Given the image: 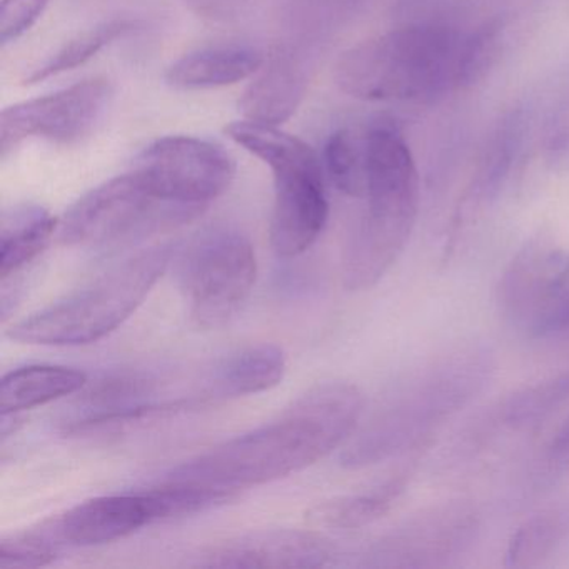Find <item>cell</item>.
Here are the masks:
<instances>
[{"mask_svg":"<svg viewBox=\"0 0 569 569\" xmlns=\"http://www.w3.org/2000/svg\"><path fill=\"white\" fill-rule=\"evenodd\" d=\"M365 396L348 382H325L299 396L274 421L176 468L168 478L239 495L321 461L358 428Z\"/></svg>","mask_w":569,"mask_h":569,"instance_id":"obj_1","label":"cell"},{"mask_svg":"<svg viewBox=\"0 0 569 569\" xmlns=\"http://www.w3.org/2000/svg\"><path fill=\"white\" fill-rule=\"evenodd\" d=\"M61 546L51 521L44 522L41 528L29 529L0 541V568L31 569L52 565Z\"/></svg>","mask_w":569,"mask_h":569,"instance_id":"obj_26","label":"cell"},{"mask_svg":"<svg viewBox=\"0 0 569 569\" xmlns=\"http://www.w3.org/2000/svg\"><path fill=\"white\" fill-rule=\"evenodd\" d=\"M332 548L325 538L298 529L246 532L211 546L196 566L228 569H311L329 565Z\"/></svg>","mask_w":569,"mask_h":569,"instance_id":"obj_13","label":"cell"},{"mask_svg":"<svg viewBox=\"0 0 569 569\" xmlns=\"http://www.w3.org/2000/svg\"><path fill=\"white\" fill-rule=\"evenodd\" d=\"M305 68L288 49L266 58L239 108L249 121L278 126L291 118L306 92Z\"/></svg>","mask_w":569,"mask_h":569,"instance_id":"obj_15","label":"cell"},{"mask_svg":"<svg viewBox=\"0 0 569 569\" xmlns=\"http://www.w3.org/2000/svg\"><path fill=\"white\" fill-rule=\"evenodd\" d=\"M236 144L264 161L274 179L272 206V249L282 258L308 251L328 221L325 172L311 146L278 126L236 121L226 128Z\"/></svg>","mask_w":569,"mask_h":569,"instance_id":"obj_5","label":"cell"},{"mask_svg":"<svg viewBox=\"0 0 569 569\" xmlns=\"http://www.w3.org/2000/svg\"><path fill=\"white\" fill-rule=\"evenodd\" d=\"M132 172L161 201L201 214L221 198L236 176L231 156L204 139H158L136 158Z\"/></svg>","mask_w":569,"mask_h":569,"instance_id":"obj_9","label":"cell"},{"mask_svg":"<svg viewBox=\"0 0 569 569\" xmlns=\"http://www.w3.org/2000/svg\"><path fill=\"white\" fill-rule=\"evenodd\" d=\"M466 36L441 24L395 29L341 56L335 82L371 102H435L461 89Z\"/></svg>","mask_w":569,"mask_h":569,"instance_id":"obj_2","label":"cell"},{"mask_svg":"<svg viewBox=\"0 0 569 569\" xmlns=\"http://www.w3.org/2000/svg\"><path fill=\"white\" fill-rule=\"evenodd\" d=\"M132 24L129 21H111L98 26L91 31L82 32L78 38L59 49L44 64L36 68L26 78V84H38L46 79L54 78L62 72L72 71L79 66L86 64L89 59L94 58L106 46L111 44L116 39L121 38L126 32L131 31Z\"/></svg>","mask_w":569,"mask_h":569,"instance_id":"obj_25","label":"cell"},{"mask_svg":"<svg viewBox=\"0 0 569 569\" xmlns=\"http://www.w3.org/2000/svg\"><path fill=\"white\" fill-rule=\"evenodd\" d=\"M365 216L352 234L342 279L349 291H368L396 264L418 219L419 178L405 139L388 126L366 129Z\"/></svg>","mask_w":569,"mask_h":569,"instance_id":"obj_3","label":"cell"},{"mask_svg":"<svg viewBox=\"0 0 569 569\" xmlns=\"http://www.w3.org/2000/svg\"><path fill=\"white\" fill-rule=\"evenodd\" d=\"M568 288V252L548 241H532L506 268L498 301L512 326L538 336Z\"/></svg>","mask_w":569,"mask_h":569,"instance_id":"obj_11","label":"cell"},{"mask_svg":"<svg viewBox=\"0 0 569 569\" xmlns=\"http://www.w3.org/2000/svg\"><path fill=\"white\" fill-rule=\"evenodd\" d=\"M405 488L406 479L398 476L372 491L319 502L306 512V521L312 528L326 529H358L372 525L391 511Z\"/></svg>","mask_w":569,"mask_h":569,"instance_id":"obj_21","label":"cell"},{"mask_svg":"<svg viewBox=\"0 0 569 569\" xmlns=\"http://www.w3.org/2000/svg\"><path fill=\"white\" fill-rule=\"evenodd\" d=\"M171 246L132 256L81 291L16 322L12 341L34 346L91 345L124 325L171 264Z\"/></svg>","mask_w":569,"mask_h":569,"instance_id":"obj_4","label":"cell"},{"mask_svg":"<svg viewBox=\"0 0 569 569\" xmlns=\"http://www.w3.org/2000/svg\"><path fill=\"white\" fill-rule=\"evenodd\" d=\"M559 332H569V288L566 289L551 315L542 322L538 336L559 335Z\"/></svg>","mask_w":569,"mask_h":569,"instance_id":"obj_30","label":"cell"},{"mask_svg":"<svg viewBox=\"0 0 569 569\" xmlns=\"http://www.w3.org/2000/svg\"><path fill=\"white\" fill-rule=\"evenodd\" d=\"M158 521H161L158 499L149 489L89 499L51 519V525L62 545L99 546Z\"/></svg>","mask_w":569,"mask_h":569,"instance_id":"obj_14","label":"cell"},{"mask_svg":"<svg viewBox=\"0 0 569 569\" xmlns=\"http://www.w3.org/2000/svg\"><path fill=\"white\" fill-rule=\"evenodd\" d=\"M86 386L88 375L79 369L64 366H26L2 378L0 412L19 415L82 391Z\"/></svg>","mask_w":569,"mask_h":569,"instance_id":"obj_19","label":"cell"},{"mask_svg":"<svg viewBox=\"0 0 569 569\" xmlns=\"http://www.w3.org/2000/svg\"><path fill=\"white\" fill-rule=\"evenodd\" d=\"M366 131L341 129L326 142L325 166L336 188L351 198H365Z\"/></svg>","mask_w":569,"mask_h":569,"instance_id":"obj_23","label":"cell"},{"mask_svg":"<svg viewBox=\"0 0 569 569\" xmlns=\"http://www.w3.org/2000/svg\"><path fill=\"white\" fill-rule=\"evenodd\" d=\"M51 0H2L0 6V42L2 46L31 31Z\"/></svg>","mask_w":569,"mask_h":569,"instance_id":"obj_28","label":"cell"},{"mask_svg":"<svg viewBox=\"0 0 569 569\" xmlns=\"http://www.w3.org/2000/svg\"><path fill=\"white\" fill-rule=\"evenodd\" d=\"M502 34L505 24L499 19H492L466 36L461 89L481 81L496 64L502 48Z\"/></svg>","mask_w":569,"mask_h":569,"instance_id":"obj_27","label":"cell"},{"mask_svg":"<svg viewBox=\"0 0 569 569\" xmlns=\"http://www.w3.org/2000/svg\"><path fill=\"white\" fill-rule=\"evenodd\" d=\"M198 212L156 198L129 171L82 196L59 221V241L66 246L101 248L191 221Z\"/></svg>","mask_w":569,"mask_h":569,"instance_id":"obj_7","label":"cell"},{"mask_svg":"<svg viewBox=\"0 0 569 569\" xmlns=\"http://www.w3.org/2000/svg\"><path fill=\"white\" fill-rule=\"evenodd\" d=\"M476 531V516L466 505L438 506L415 516L372 548L371 566L431 568L462 552Z\"/></svg>","mask_w":569,"mask_h":569,"instance_id":"obj_12","label":"cell"},{"mask_svg":"<svg viewBox=\"0 0 569 569\" xmlns=\"http://www.w3.org/2000/svg\"><path fill=\"white\" fill-rule=\"evenodd\" d=\"M569 538V505L558 506L522 522L506 551L508 568H532L541 565Z\"/></svg>","mask_w":569,"mask_h":569,"instance_id":"obj_22","label":"cell"},{"mask_svg":"<svg viewBox=\"0 0 569 569\" xmlns=\"http://www.w3.org/2000/svg\"><path fill=\"white\" fill-rule=\"evenodd\" d=\"M551 151H568L569 146V109H566L561 121H558V131L551 136Z\"/></svg>","mask_w":569,"mask_h":569,"instance_id":"obj_32","label":"cell"},{"mask_svg":"<svg viewBox=\"0 0 569 569\" xmlns=\"http://www.w3.org/2000/svg\"><path fill=\"white\" fill-rule=\"evenodd\" d=\"M552 458L559 459V461H569V418L566 419L565 425L559 429L556 438L552 439L551 448H549Z\"/></svg>","mask_w":569,"mask_h":569,"instance_id":"obj_31","label":"cell"},{"mask_svg":"<svg viewBox=\"0 0 569 569\" xmlns=\"http://www.w3.org/2000/svg\"><path fill=\"white\" fill-rule=\"evenodd\" d=\"M521 139L522 119L519 112L502 119L491 141L486 146L485 154L472 176L471 184L466 189L465 198L459 202L455 219L456 229H461L472 214L498 198L502 184L511 172Z\"/></svg>","mask_w":569,"mask_h":569,"instance_id":"obj_18","label":"cell"},{"mask_svg":"<svg viewBox=\"0 0 569 569\" xmlns=\"http://www.w3.org/2000/svg\"><path fill=\"white\" fill-rule=\"evenodd\" d=\"M258 276L254 248L236 229L202 232L186 251L181 284L199 328L218 329L238 315Z\"/></svg>","mask_w":569,"mask_h":569,"instance_id":"obj_8","label":"cell"},{"mask_svg":"<svg viewBox=\"0 0 569 569\" xmlns=\"http://www.w3.org/2000/svg\"><path fill=\"white\" fill-rule=\"evenodd\" d=\"M264 52L246 44L214 46L186 54L168 69L166 81L184 91L226 88L254 78Z\"/></svg>","mask_w":569,"mask_h":569,"instance_id":"obj_17","label":"cell"},{"mask_svg":"<svg viewBox=\"0 0 569 569\" xmlns=\"http://www.w3.org/2000/svg\"><path fill=\"white\" fill-rule=\"evenodd\" d=\"M486 375V359L475 352L456 356L422 372L372 419L346 449L342 462L349 468L376 465L421 441L481 389Z\"/></svg>","mask_w":569,"mask_h":569,"instance_id":"obj_6","label":"cell"},{"mask_svg":"<svg viewBox=\"0 0 569 569\" xmlns=\"http://www.w3.org/2000/svg\"><path fill=\"white\" fill-rule=\"evenodd\" d=\"M569 401V372L522 389L502 405L501 419L512 429L541 425Z\"/></svg>","mask_w":569,"mask_h":569,"instance_id":"obj_24","label":"cell"},{"mask_svg":"<svg viewBox=\"0 0 569 569\" xmlns=\"http://www.w3.org/2000/svg\"><path fill=\"white\" fill-rule=\"evenodd\" d=\"M286 375V356L274 345L251 346L221 359L206 378L199 399L242 398L269 391Z\"/></svg>","mask_w":569,"mask_h":569,"instance_id":"obj_16","label":"cell"},{"mask_svg":"<svg viewBox=\"0 0 569 569\" xmlns=\"http://www.w3.org/2000/svg\"><path fill=\"white\" fill-rule=\"evenodd\" d=\"M111 96L108 79L94 78L4 109L0 116L2 159L26 139H48L58 144L81 141L104 114Z\"/></svg>","mask_w":569,"mask_h":569,"instance_id":"obj_10","label":"cell"},{"mask_svg":"<svg viewBox=\"0 0 569 569\" xmlns=\"http://www.w3.org/2000/svg\"><path fill=\"white\" fill-rule=\"evenodd\" d=\"M192 11L202 18L221 21L231 18L241 6V0H182Z\"/></svg>","mask_w":569,"mask_h":569,"instance_id":"obj_29","label":"cell"},{"mask_svg":"<svg viewBox=\"0 0 569 569\" xmlns=\"http://www.w3.org/2000/svg\"><path fill=\"white\" fill-rule=\"evenodd\" d=\"M59 221L41 206H18L2 216L0 231V276H9L31 264L51 242Z\"/></svg>","mask_w":569,"mask_h":569,"instance_id":"obj_20","label":"cell"}]
</instances>
